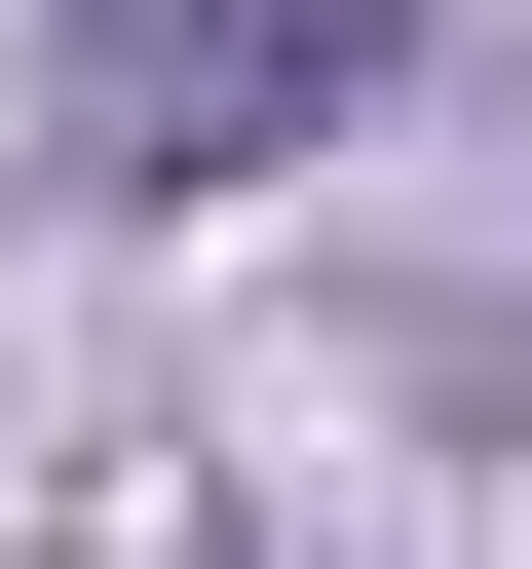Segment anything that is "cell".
Masks as SVG:
<instances>
[{"label": "cell", "mask_w": 532, "mask_h": 569, "mask_svg": "<svg viewBox=\"0 0 532 569\" xmlns=\"http://www.w3.org/2000/svg\"><path fill=\"white\" fill-rule=\"evenodd\" d=\"M343 39L381 0H77V114H115V190H228V152H305Z\"/></svg>", "instance_id": "6da1fadb"}]
</instances>
